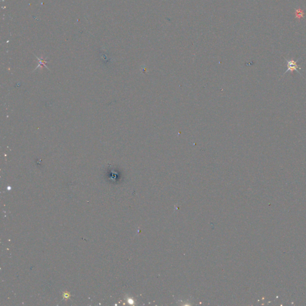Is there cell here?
I'll return each instance as SVG.
<instances>
[{"label":"cell","mask_w":306,"mask_h":306,"mask_svg":"<svg viewBox=\"0 0 306 306\" xmlns=\"http://www.w3.org/2000/svg\"><path fill=\"white\" fill-rule=\"evenodd\" d=\"M36 58L38 59V60H39V65H38V67H37V68H38L39 67H40V66L41 65V66H45L46 68H48V67H46V66H45V65L44 64V63H45L46 62H45L44 59H40L38 57H36ZM48 69H49V68H48Z\"/></svg>","instance_id":"3957f363"},{"label":"cell","mask_w":306,"mask_h":306,"mask_svg":"<svg viewBox=\"0 0 306 306\" xmlns=\"http://www.w3.org/2000/svg\"><path fill=\"white\" fill-rule=\"evenodd\" d=\"M295 18H298V19H301L304 17V12L301 8L295 9Z\"/></svg>","instance_id":"7a4b0ae2"},{"label":"cell","mask_w":306,"mask_h":306,"mask_svg":"<svg viewBox=\"0 0 306 306\" xmlns=\"http://www.w3.org/2000/svg\"><path fill=\"white\" fill-rule=\"evenodd\" d=\"M286 63H287V67H288V69H287V70L286 71V72L284 73V74L287 72L288 71H296V72H298L299 74H300L299 72V71H298V69H301V68L297 64H296V62H297L298 61V60H297L296 61L293 60V59H291V60H287L286 59Z\"/></svg>","instance_id":"6da1fadb"}]
</instances>
